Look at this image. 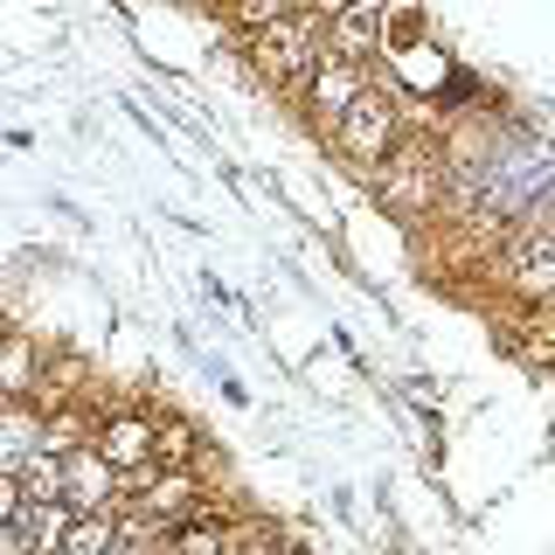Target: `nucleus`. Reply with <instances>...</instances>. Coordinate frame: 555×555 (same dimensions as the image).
<instances>
[{
	"instance_id": "obj_1",
	"label": "nucleus",
	"mask_w": 555,
	"mask_h": 555,
	"mask_svg": "<svg viewBox=\"0 0 555 555\" xmlns=\"http://www.w3.org/2000/svg\"><path fill=\"white\" fill-rule=\"evenodd\" d=\"M320 56H326V22L312 8H292L285 22L243 35V63H250V77L264 83V91H278V98H299L306 77L320 69Z\"/></svg>"
},
{
	"instance_id": "obj_2",
	"label": "nucleus",
	"mask_w": 555,
	"mask_h": 555,
	"mask_svg": "<svg viewBox=\"0 0 555 555\" xmlns=\"http://www.w3.org/2000/svg\"><path fill=\"white\" fill-rule=\"evenodd\" d=\"M375 195L389 216L403 222H430L438 208L451 202V153L438 146V139H396V153L375 167Z\"/></svg>"
},
{
	"instance_id": "obj_3",
	"label": "nucleus",
	"mask_w": 555,
	"mask_h": 555,
	"mask_svg": "<svg viewBox=\"0 0 555 555\" xmlns=\"http://www.w3.org/2000/svg\"><path fill=\"white\" fill-rule=\"evenodd\" d=\"M396 139H403V104H396V98L375 83V91H361L354 112H347L340 126L326 132V146H334L354 173H369V181H375V167L396 153Z\"/></svg>"
},
{
	"instance_id": "obj_4",
	"label": "nucleus",
	"mask_w": 555,
	"mask_h": 555,
	"mask_svg": "<svg viewBox=\"0 0 555 555\" xmlns=\"http://www.w3.org/2000/svg\"><path fill=\"white\" fill-rule=\"evenodd\" d=\"M361 91H375V77H369V63H347V56H320V69L306 77V91H299V112L312 118V132H334L347 112H354V98Z\"/></svg>"
},
{
	"instance_id": "obj_5",
	"label": "nucleus",
	"mask_w": 555,
	"mask_h": 555,
	"mask_svg": "<svg viewBox=\"0 0 555 555\" xmlns=\"http://www.w3.org/2000/svg\"><path fill=\"white\" fill-rule=\"evenodd\" d=\"M500 271H507L500 285H507L520 306H548L555 299V236L548 230H507Z\"/></svg>"
},
{
	"instance_id": "obj_6",
	"label": "nucleus",
	"mask_w": 555,
	"mask_h": 555,
	"mask_svg": "<svg viewBox=\"0 0 555 555\" xmlns=\"http://www.w3.org/2000/svg\"><path fill=\"white\" fill-rule=\"evenodd\" d=\"M104 459L126 473V493L139 479L160 465V444H153V416H139V410H98V438H91Z\"/></svg>"
},
{
	"instance_id": "obj_7",
	"label": "nucleus",
	"mask_w": 555,
	"mask_h": 555,
	"mask_svg": "<svg viewBox=\"0 0 555 555\" xmlns=\"http://www.w3.org/2000/svg\"><path fill=\"white\" fill-rule=\"evenodd\" d=\"M132 507H146V514L173 534L181 520L208 514V500H202V473H195V465H153V473L132 486Z\"/></svg>"
},
{
	"instance_id": "obj_8",
	"label": "nucleus",
	"mask_w": 555,
	"mask_h": 555,
	"mask_svg": "<svg viewBox=\"0 0 555 555\" xmlns=\"http://www.w3.org/2000/svg\"><path fill=\"white\" fill-rule=\"evenodd\" d=\"M63 500H69L77 514L118 507V500H126V473H118V465L104 459L98 444H77V451H63Z\"/></svg>"
},
{
	"instance_id": "obj_9",
	"label": "nucleus",
	"mask_w": 555,
	"mask_h": 555,
	"mask_svg": "<svg viewBox=\"0 0 555 555\" xmlns=\"http://www.w3.org/2000/svg\"><path fill=\"white\" fill-rule=\"evenodd\" d=\"M42 369H49V354L28 334H0V396L8 403H35L42 396Z\"/></svg>"
},
{
	"instance_id": "obj_10",
	"label": "nucleus",
	"mask_w": 555,
	"mask_h": 555,
	"mask_svg": "<svg viewBox=\"0 0 555 555\" xmlns=\"http://www.w3.org/2000/svg\"><path fill=\"white\" fill-rule=\"evenodd\" d=\"M375 49H382V0H361V8L340 14V22H326V56L375 63Z\"/></svg>"
},
{
	"instance_id": "obj_11",
	"label": "nucleus",
	"mask_w": 555,
	"mask_h": 555,
	"mask_svg": "<svg viewBox=\"0 0 555 555\" xmlns=\"http://www.w3.org/2000/svg\"><path fill=\"white\" fill-rule=\"evenodd\" d=\"M42 403H8L0 410V473H22V465L42 451Z\"/></svg>"
},
{
	"instance_id": "obj_12",
	"label": "nucleus",
	"mask_w": 555,
	"mask_h": 555,
	"mask_svg": "<svg viewBox=\"0 0 555 555\" xmlns=\"http://www.w3.org/2000/svg\"><path fill=\"white\" fill-rule=\"evenodd\" d=\"M69 500H28L22 520H14V542L22 555H63V528H69Z\"/></svg>"
},
{
	"instance_id": "obj_13",
	"label": "nucleus",
	"mask_w": 555,
	"mask_h": 555,
	"mask_svg": "<svg viewBox=\"0 0 555 555\" xmlns=\"http://www.w3.org/2000/svg\"><path fill=\"white\" fill-rule=\"evenodd\" d=\"M63 555H118V507L69 514V528H63Z\"/></svg>"
},
{
	"instance_id": "obj_14",
	"label": "nucleus",
	"mask_w": 555,
	"mask_h": 555,
	"mask_svg": "<svg viewBox=\"0 0 555 555\" xmlns=\"http://www.w3.org/2000/svg\"><path fill=\"white\" fill-rule=\"evenodd\" d=\"M167 548L173 555H230L236 548V528H230V520H216V514H195V520H181V528L167 534Z\"/></svg>"
},
{
	"instance_id": "obj_15",
	"label": "nucleus",
	"mask_w": 555,
	"mask_h": 555,
	"mask_svg": "<svg viewBox=\"0 0 555 555\" xmlns=\"http://www.w3.org/2000/svg\"><path fill=\"white\" fill-rule=\"evenodd\" d=\"M153 444H160V465H195V451H202L188 416H153Z\"/></svg>"
},
{
	"instance_id": "obj_16",
	"label": "nucleus",
	"mask_w": 555,
	"mask_h": 555,
	"mask_svg": "<svg viewBox=\"0 0 555 555\" xmlns=\"http://www.w3.org/2000/svg\"><path fill=\"white\" fill-rule=\"evenodd\" d=\"M22 493L28 500H63V451H35L22 465Z\"/></svg>"
},
{
	"instance_id": "obj_17",
	"label": "nucleus",
	"mask_w": 555,
	"mask_h": 555,
	"mask_svg": "<svg viewBox=\"0 0 555 555\" xmlns=\"http://www.w3.org/2000/svg\"><path fill=\"white\" fill-rule=\"evenodd\" d=\"M292 8H306V0H230V22L243 35H257V28H271V22H285Z\"/></svg>"
},
{
	"instance_id": "obj_18",
	"label": "nucleus",
	"mask_w": 555,
	"mask_h": 555,
	"mask_svg": "<svg viewBox=\"0 0 555 555\" xmlns=\"http://www.w3.org/2000/svg\"><path fill=\"white\" fill-rule=\"evenodd\" d=\"M28 493H22V473H0V534H14V520H22Z\"/></svg>"
},
{
	"instance_id": "obj_19",
	"label": "nucleus",
	"mask_w": 555,
	"mask_h": 555,
	"mask_svg": "<svg viewBox=\"0 0 555 555\" xmlns=\"http://www.w3.org/2000/svg\"><path fill=\"white\" fill-rule=\"evenodd\" d=\"M306 8L320 14V22H340V14H347V8H361V0H306Z\"/></svg>"
},
{
	"instance_id": "obj_20",
	"label": "nucleus",
	"mask_w": 555,
	"mask_h": 555,
	"mask_svg": "<svg viewBox=\"0 0 555 555\" xmlns=\"http://www.w3.org/2000/svg\"><path fill=\"white\" fill-rule=\"evenodd\" d=\"M0 410H8V396H0Z\"/></svg>"
},
{
	"instance_id": "obj_21",
	"label": "nucleus",
	"mask_w": 555,
	"mask_h": 555,
	"mask_svg": "<svg viewBox=\"0 0 555 555\" xmlns=\"http://www.w3.org/2000/svg\"><path fill=\"white\" fill-rule=\"evenodd\" d=\"M160 555H173V548H160Z\"/></svg>"
}]
</instances>
